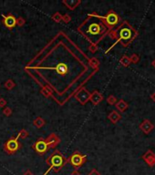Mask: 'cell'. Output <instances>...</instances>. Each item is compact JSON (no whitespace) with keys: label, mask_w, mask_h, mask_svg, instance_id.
<instances>
[{"label":"cell","mask_w":155,"mask_h":175,"mask_svg":"<svg viewBox=\"0 0 155 175\" xmlns=\"http://www.w3.org/2000/svg\"><path fill=\"white\" fill-rule=\"evenodd\" d=\"M136 32L134 30L130 25L128 24H123L118 30V37L119 40L121 42L123 46H127L131 40L135 38Z\"/></svg>","instance_id":"cell-1"},{"label":"cell","mask_w":155,"mask_h":175,"mask_svg":"<svg viewBox=\"0 0 155 175\" xmlns=\"http://www.w3.org/2000/svg\"><path fill=\"white\" fill-rule=\"evenodd\" d=\"M103 31H104V28H102V26L99 23H97V22L90 24L89 26V29H88V32H89L90 35H93V36L99 35L100 33H102Z\"/></svg>","instance_id":"cell-2"},{"label":"cell","mask_w":155,"mask_h":175,"mask_svg":"<svg viewBox=\"0 0 155 175\" xmlns=\"http://www.w3.org/2000/svg\"><path fill=\"white\" fill-rule=\"evenodd\" d=\"M63 162H64V160L62 158L61 155H58V154H56V155H54L52 158H51V160H50V164H51V167L48 170L44 175H47L48 172L50 171V169L52 167H61L63 165Z\"/></svg>","instance_id":"cell-3"},{"label":"cell","mask_w":155,"mask_h":175,"mask_svg":"<svg viewBox=\"0 0 155 175\" xmlns=\"http://www.w3.org/2000/svg\"><path fill=\"white\" fill-rule=\"evenodd\" d=\"M104 18L106 20V23L110 26H116L119 22V17L116 13H114V12H110Z\"/></svg>","instance_id":"cell-4"},{"label":"cell","mask_w":155,"mask_h":175,"mask_svg":"<svg viewBox=\"0 0 155 175\" xmlns=\"http://www.w3.org/2000/svg\"><path fill=\"white\" fill-rule=\"evenodd\" d=\"M142 159L149 166L152 167L155 165V154L152 151H148L142 156Z\"/></svg>","instance_id":"cell-5"},{"label":"cell","mask_w":155,"mask_h":175,"mask_svg":"<svg viewBox=\"0 0 155 175\" xmlns=\"http://www.w3.org/2000/svg\"><path fill=\"white\" fill-rule=\"evenodd\" d=\"M85 159H86V155L81 156V155H79V154H74V155H72L70 158V162L72 163V165L79 167L83 163Z\"/></svg>","instance_id":"cell-6"},{"label":"cell","mask_w":155,"mask_h":175,"mask_svg":"<svg viewBox=\"0 0 155 175\" xmlns=\"http://www.w3.org/2000/svg\"><path fill=\"white\" fill-rule=\"evenodd\" d=\"M140 129L145 134H148L154 129V126L149 119H145L144 122L140 125Z\"/></svg>","instance_id":"cell-7"},{"label":"cell","mask_w":155,"mask_h":175,"mask_svg":"<svg viewBox=\"0 0 155 175\" xmlns=\"http://www.w3.org/2000/svg\"><path fill=\"white\" fill-rule=\"evenodd\" d=\"M19 147V144L17 142V140H10L8 143H6V148H8V150L11 152H14L16 151Z\"/></svg>","instance_id":"cell-8"},{"label":"cell","mask_w":155,"mask_h":175,"mask_svg":"<svg viewBox=\"0 0 155 175\" xmlns=\"http://www.w3.org/2000/svg\"><path fill=\"white\" fill-rule=\"evenodd\" d=\"M2 17L5 18L4 23H5V25L6 26H8V28H13V26H15V25H16L17 22H16V19H15L14 17H12V16L6 17L4 15H2Z\"/></svg>","instance_id":"cell-9"},{"label":"cell","mask_w":155,"mask_h":175,"mask_svg":"<svg viewBox=\"0 0 155 175\" xmlns=\"http://www.w3.org/2000/svg\"><path fill=\"white\" fill-rule=\"evenodd\" d=\"M46 69H55V70H57V72L58 74H65V73H67V71H68V67H67V65L64 63L58 64L57 67H55V68H46Z\"/></svg>","instance_id":"cell-10"},{"label":"cell","mask_w":155,"mask_h":175,"mask_svg":"<svg viewBox=\"0 0 155 175\" xmlns=\"http://www.w3.org/2000/svg\"><path fill=\"white\" fill-rule=\"evenodd\" d=\"M48 147H49L48 143H46L43 140H40V141H38V142H37V144H36V150L39 153H43L47 151Z\"/></svg>","instance_id":"cell-11"},{"label":"cell","mask_w":155,"mask_h":175,"mask_svg":"<svg viewBox=\"0 0 155 175\" xmlns=\"http://www.w3.org/2000/svg\"><path fill=\"white\" fill-rule=\"evenodd\" d=\"M117 108L120 111H124L128 108V104L124 101V100H120V101H119L117 104Z\"/></svg>","instance_id":"cell-12"},{"label":"cell","mask_w":155,"mask_h":175,"mask_svg":"<svg viewBox=\"0 0 155 175\" xmlns=\"http://www.w3.org/2000/svg\"><path fill=\"white\" fill-rule=\"evenodd\" d=\"M120 62H121V64H122L124 67H127V66H129V64L131 63V59L128 58V57L124 56L122 58H121Z\"/></svg>","instance_id":"cell-13"},{"label":"cell","mask_w":155,"mask_h":175,"mask_svg":"<svg viewBox=\"0 0 155 175\" xmlns=\"http://www.w3.org/2000/svg\"><path fill=\"white\" fill-rule=\"evenodd\" d=\"M120 115H119L118 113H116V112H112L111 115H110V119L112 120L113 122H116L118 119H120Z\"/></svg>","instance_id":"cell-14"},{"label":"cell","mask_w":155,"mask_h":175,"mask_svg":"<svg viewBox=\"0 0 155 175\" xmlns=\"http://www.w3.org/2000/svg\"><path fill=\"white\" fill-rule=\"evenodd\" d=\"M130 59H131V62L137 63L139 61V56L136 55V54H133V55L130 58Z\"/></svg>","instance_id":"cell-15"},{"label":"cell","mask_w":155,"mask_h":175,"mask_svg":"<svg viewBox=\"0 0 155 175\" xmlns=\"http://www.w3.org/2000/svg\"><path fill=\"white\" fill-rule=\"evenodd\" d=\"M109 101H110V103H111V104H113V103H114V101H115V98L111 97V98L109 99Z\"/></svg>","instance_id":"cell-16"},{"label":"cell","mask_w":155,"mask_h":175,"mask_svg":"<svg viewBox=\"0 0 155 175\" xmlns=\"http://www.w3.org/2000/svg\"><path fill=\"white\" fill-rule=\"evenodd\" d=\"M151 99L153 100V101H155V92H154V93H152V95H151Z\"/></svg>","instance_id":"cell-17"},{"label":"cell","mask_w":155,"mask_h":175,"mask_svg":"<svg viewBox=\"0 0 155 175\" xmlns=\"http://www.w3.org/2000/svg\"><path fill=\"white\" fill-rule=\"evenodd\" d=\"M152 66L154 67V68H155V59H153V60H152Z\"/></svg>","instance_id":"cell-18"}]
</instances>
